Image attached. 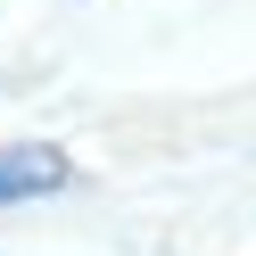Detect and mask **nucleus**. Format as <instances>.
Listing matches in <instances>:
<instances>
[{"mask_svg": "<svg viewBox=\"0 0 256 256\" xmlns=\"http://www.w3.org/2000/svg\"><path fill=\"white\" fill-rule=\"evenodd\" d=\"M58 182H66V157H58L50 140H17V149H0V206H17V198H50Z\"/></svg>", "mask_w": 256, "mask_h": 256, "instance_id": "f257e3e1", "label": "nucleus"}]
</instances>
